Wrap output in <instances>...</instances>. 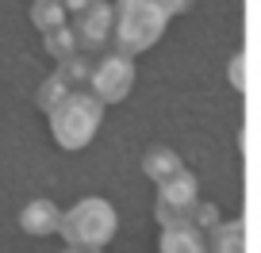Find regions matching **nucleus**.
<instances>
[{"label": "nucleus", "instance_id": "obj_1", "mask_svg": "<svg viewBox=\"0 0 261 253\" xmlns=\"http://www.w3.org/2000/svg\"><path fill=\"white\" fill-rule=\"evenodd\" d=\"M169 12L162 8V0H115V16H112V35L115 50L127 58L150 50L165 35Z\"/></svg>", "mask_w": 261, "mask_h": 253}, {"label": "nucleus", "instance_id": "obj_2", "mask_svg": "<svg viewBox=\"0 0 261 253\" xmlns=\"http://www.w3.org/2000/svg\"><path fill=\"white\" fill-rule=\"evenodd\" d=\"M46 115H50V134H54V142L73 154V150H85L96 138L100 119H104V104H100L89 89H77L65 100H58Z\"/></svg>", "mask_w": 261, "mask_h": 253}, {"label": "nucleus", "instance_id": "obj_3", "mask_svg": "<svg viewBox=\"0 0 261 253\" xmlns=\"http://www.w3.org/2000/svg\"><path fill=\"white\" fill-rule=\"evenodd\" d=\"M115 227H119L115 207L100 196H89L81 204H73L69 211H62L58 234L65 238V245H77V249H104L115 238Z\"/></svg>", "mask_w": 261, "mask_h": 253}, {"label": "nucleus", "instance_id": "obj_4", "mask_svg": "<svg viewBox=\"0 0 261 253\" xmlns=\"http://www.w3.org/2000/svg\"><path fill=\"white\" fill-rule=\"evenodd\" d=\"M200 204V184L192 173H177L165 184H158V222L162 227H192V211Z\"/></svg>", "mask_w": 261, "mask_h": 253}, {"label": "nucleus", "instance_id": "obj_5", "mask_svg": "<svg viewBox=\"0 0 261 253\" xmlns=\"http://www.w3.org/2000/svg\"><path fill=\"white\" fill-rule=\"evenodd\" d=\"M135 89V62L127 54H108L92 66V77H89V92L100 100V104H119V100L130 96Z\"/></svg>", "mask_w": 261, "mask_h": 253}, {"label": "nucleus", "instance_id": "obj_6", "mask_svg": "<svg viewBox=\"0 0 261 253\" xmlns=\"http://www.w3.org/2000/svg\"><path fill=\"white\" fill-rule=\"evenodd\" d=\"M112 4L108 0H89V8L73 16V39L77 50H100L112 39Z\"/></svg>", "mask_w": 261, "mask_h": 253}, {"label": "nucleus", "instance_id": "obj_7", "mask_svg": "<svg viewBox=\"0 0 261 253\" xmlns=\"http://www.w3.org/2000/svg\"><path fill=\"white\" fill-rule=\"evenodd\" d=\"M58 222H62V211H58L54 200H31V204L19 211V227H23V234H31V238L54 234Z\"/></svg>", "mask_w": 261, "mask_h": 253}, {"label": "nucleus", "instance_id": "obj_8", "mask_svg": "<svg viewBox=\"0 0 261 253\" xmlns=\"http://www.w3.org/2000/svg\"><path fill=\"white\" fill-rule=\"evenodd\" d=\"M142 169H146V177L154 180V184H165L169 177L185 173V161H180L177 150H169V146H154V150H146V157H142Z\"/></svg>", "mask_w": 261, "mask_h": 253}, {"label": "nucleus", "instance_id": "obj_9", "mask_svg": "<svg viewBox=\"0 0 261 253\" xmlns=\"http://www.w3.org/2000/svg\"><path fill=\"white\" fill-rule=\"evenodd\" d=\"M162 253H207V249H204V238H200L196 227H165Z\"/></svg>", "mask_w": 261, "mask_h": 253}, {"label": "nucleus", "instance_id": "obj_10", "mask_svg": "<svg viewBox=\"0 0 261 253\" xmlns=\"http://www.w3.org/2000/svg\"><path fill=\"white\" fill-rule=\"evenodd\" d=\"M212 253H246V230H242V219H238V222H219V227H215Z\"/></svg>", "mask_w": 261, "mask_h": 253}, {"label": "nucleus", "instance_id": "obj_11", "mask_svg": "<svg viewBox=\"0 0 261 253\" xmlns=\"http://www.w3.org/2000/svg\"><path fill=\"white\" fill-rule=\"evenodd\" d=\"M31 23L39 27L42 35L54 31V27H65V8H62V0H35V8H31Z\"/></svg>", "mask_w": 261, "mask_h": 253}, {"label": "nucleus", "instance_id": "obj_12", "mask_svg": "<svg viewBox=\"0 0 261 253\" xmlns=\"http://www.w3.org/2000/svg\"><path fill=\"white\" fill-rule=\"evenodd\" d=\"M42 39H46V50L54 54V62H65V58L81 54V50H77V39H73V27H69V23H65V27H54V31H46Z\"/></svg>", "mask_w": 261, "mask_h": 253}, {"label": "nucleus", "instance_id": "obj_13", "mask_svg": "<svg viewBox=\"0 0 261 253\" xmlns=\"http://www.w3.org/2000/svg\"><path fill=\"white\" fill-rule=\"evenodd\" d=\"M69 92H77V89H69L62 73H50L46 81L39 85V92H35V104H39L42 111H50V107H54L58 100H65V96H69Z\"/></svg>", "mask_w": 261, "mask_h": 253}, {"label": "nucleus", "instance_id": "obj_14", "mask_svg": "<svg viewBox=\"0 0 261 253\" xmlns=\"http://www.w3.org/2000/svg\"><path fill=\"white\" fill-rule=\"evenodd\" d=\"M58 73L65 77V85H69V89H89L92 62H85L81 54H73V58H65V62H58Z\"/></svg>", "mask_w": 261, "mask_h": 253}, {"label": "nucleus", "instance_id": "obj_15", "mask_svg": "<svg viewBox=\"0 0 261 253\" xmlns=\"http://www.w3.org/2000/svg\"><path fill=\"white\" fill-rule=\"evenodd\" d=\"M192 227L196 230H215V227H219V207H215V204H196Z\"/></svg>", "mask_w": 261, "mask_h": 253}, {"label": "nucleus", "instance_id": "obj_16", "mask_svg": "<svg viewBox=\"0 0 261 253\" xmlns=\"http://www.w3.org/2000/svg\"><path fill=\"white\" fill-rule=\"evenodd\" d=\"M230 85H234L238 92L246 89V54H234V58H230Z\"/></svg>", "mask_w": 261, "mask_h": 253}, {"label": "nucleus", "instance_id": "obj_17", "mask_svg": "<svg viewBox=\"0 0 261 253\" xmlns=\"http://www.w3.org/2000/svg\"><path fill=\"white\" fill-rule=\"evenodd\" d=\"M162 8L169 12V19H173V16H185V12H192V0H162Z\"/></svg>", "mask_w": 261, "mask_h": 253}, {"label": "nucleus", "instance_id": "obj_18", "mask_svg": "<svg viewBox=\"0 0 261 253\" xmlns=\"http://www.w3.org/2000/svg\"><path fill=\"white\" fill-rule=\"evenodd\" d=\"M62 8H65V16H77V12L89 8V0H62Z\"/></svg>", "mask_w": 261, "mask_h": 253}, {"label": "nucleus", "instance_id": "obj_19", "mask_svg": "<svg viewBox=\"0 0 261 253\" xmlns=\"http://www.w3.org/2000/svg\"><path fill=\"white\" fill-rule=\"evenodd\" d=\"M65 253H100V249H77V245H69Z\"/></svg>", "mask_w": 261, "mask_h": 253}]
</instances>
